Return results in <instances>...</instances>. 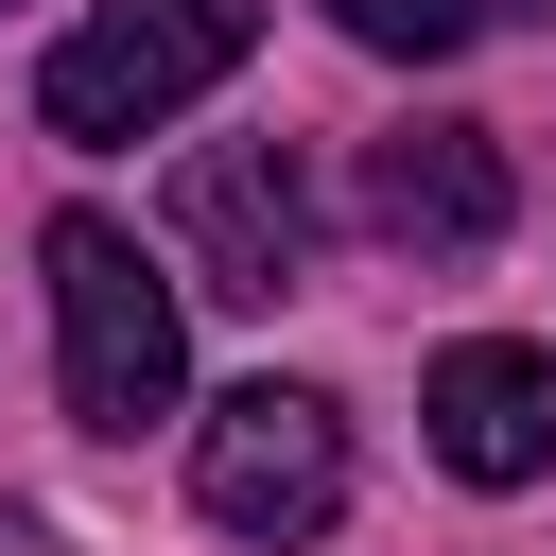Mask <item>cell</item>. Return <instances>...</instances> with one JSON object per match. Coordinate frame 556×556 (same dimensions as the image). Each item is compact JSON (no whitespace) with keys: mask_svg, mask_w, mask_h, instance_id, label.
I'll return each mask as SVG.
<instances>
[{"mask_svg":"<svg viewBox=\"0 0 556 556\" xmlns=\"http://www.w3.org/2000/svg\"><path fill=\"white\" fill-rule=\"evenodd\" d=\"M35 261H52V382H70V417H87V434L174 417V382H191V313H174V278L139 261V226L70 208Z\"/></svg>","mask_w":556,"mask_h":556,"instance_id":"1","label":"cell"},{"mask_svg":"<svg viewBox=\"0 0 556 556\" xmlns=\"http://www.w3.org/2000/svg\"><path fill=\"white\" fill-rule=\"evenodd\" d=\"M243 52H261V0H104V17L52 35L35 122H52L70 156H104V139H156L174 104H208Z\"/></svg>","mask_w":556,"mask_h":556,"instance_id":"2","label":"cell"},{"mask_svg":"<svg viewBox=\"0 0 556 556\" xmlns=\"http://www.w3.org/2000/svg\"><path fill=\"white\" fill-rule=\"evenodd\" d=\"M191 504H208L226 539H261V556L330 539V504H348V417H330L313 382H243V400H208V434H191Z\"/></svg>","mask_w":556,"mask_h":556,"instance_id":"3","label":"cell"},{"mask_svg":"<svg viewBox=\"0 0 556 556\" xmlns=\"http://www.w3.org/2000/svg\"><path fill=\"white\" fill-rule=\"evenodd\" d=\"M174 243H191V295L278 313L313 278V174H295V139H208L174 174Z\"/></svg>","mask_w":556,"mask_h":556,"instance_id":"4","label":"cell"},{"mask_svg":"<svg viewBox=\"0 0 556 556\" xmlns=\"http://www.w3.org/2000/svg\"><path fill=\"white\" fill-rule=\"evenodd\" d=\"M504 208H521V174H504L486 122H400V139H365V226H382L400 261H486Z\"/></svg>","mask_w":556,"mask_h":556,"instance_id":"5","label":"cell"},{"mask_svg":"<svg viewBox=\"0 0 556 556\" xmlns=\"http://www.w3.org/2000/svg\"><path fill=\"white\" fill-rule=\"evenodd\" d=\"M417 417H434L452 486H539L556 469V348H452L417 382Z\"/></svg>","mask_w":556,"mask_h":556,"instance_id":"6","label":"cell"},{"mask_svg":"<svg viewBox=\"0 0 556 556\" xmlns=\"http://www.w3.org/2000/svg\"><path fill=\"white\" fill-rule=\"evenodd\" d=\"M486 17H504V0H330V35H365V52H417V70H434V52H469Z\"/></svg>","mask_w":556,"mask_h":556,"instance_id":"7","label":"cell"},{"mask_svg":"<svg viewBox=\"0 0 556 556\" xmlns=\"http://www.w3.org/2000/svg\"><path fill=\"white\" fill-rule=\"evenodd\" d=\"M0 556H52V521H35V504H0Z\"/></svg>","mask_w":556,"mask_h":556,"instance_id":"8","label":"cell"},{"mask_svg":"<svg viewBox=\"0 0 556 556\" xmlns=\"http://www.w3.org/2000/svg\"><path fill=\"white\" fill-rule=\"evenodd\" d=\"M0 17H17V0H0Z\"/></svg>","mask_w":556,"mask_h":556,"instance_id":"9","label":"cell"}]
</instances>
